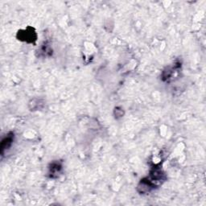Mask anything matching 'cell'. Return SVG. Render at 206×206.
<instances>
[{
  "mask_svg": "<svg viewBox=\"0 0 206 206\" xmlns=\"http://www.w3.org/2000/svg\"><path fill=\"white\" fill-rule=\"evenodd\" d=\"M11 142H12V136L10 135V136H8L5 139L3 140L2 142V144H1V148H2V152H3V151L5 149H8V147H11Z\"/></svg>",
  "mask_w": 206,
  "mask_h": 206,
  "instance_id": "6da1fadb",
  "label": "cell"
}]
</instances>
